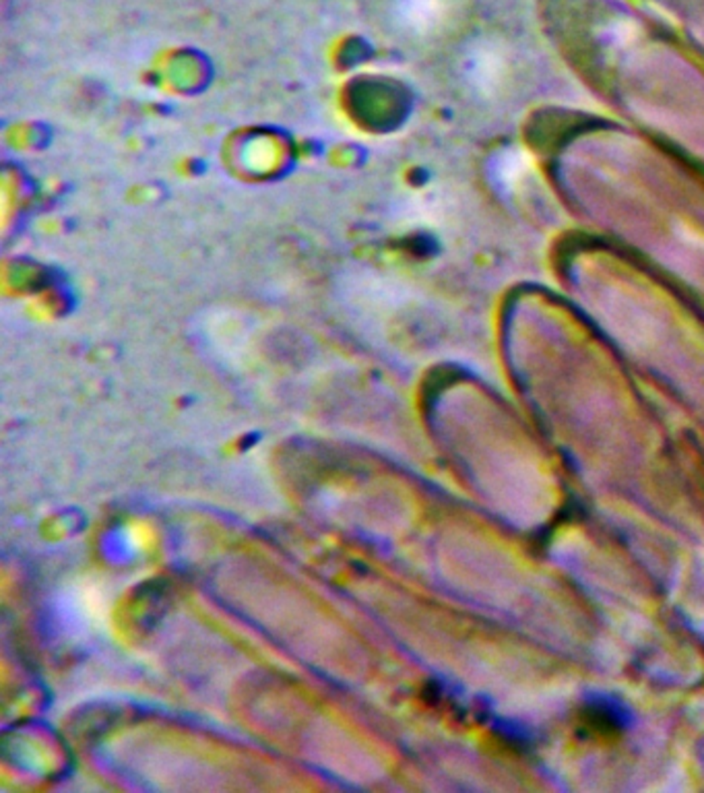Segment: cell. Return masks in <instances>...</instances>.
Wrapping results in <instances>:
<instances>
[{
  "mask_svg": "<svg viewBox=\"0 0 704 793\" xmlns=\"http://www.w3.org/2000/svg\"><path fill=\"white\" fill-rule=\"evenodd\" d=\"M502 75H504V62L502 58L493 52V50L482 48L469 54L467 77L475 90L483 93L493 91L500 85V81H502Z\"/></svg>",
  "mask_w": 704,
  "mask_h": 793,
  "instance_id": "obj_1",
  "label": "cell"
},
{
  "mask_svg": "<svg viewBox=\"0 0 704 793\" xmlns=\"http://www.w3.org/2000/svg\"><path fill=\"white\" fill-rule=\"evenodd\" d=\"M529 165H531V162H529V157L522 154V151L521 154L519 151H511V154L502 156V162H500V165H498L500 180H502V184H506V186L514 184V182H517L519 178L525 176Z\"/></svg>",
  "mask_w": 704,
  "mask_h": 793,
  "instance_id": "obj_2",
  "label": "cell"
}]
</instances>
